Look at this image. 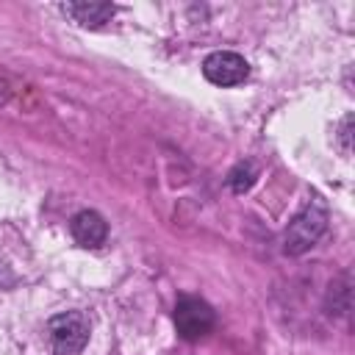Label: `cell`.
Wrapping results in <instances>:
<instances>
[{"label":"cell","instance_id":"cell-1","mask_svg":"<svg viewBox=\"0 0 355 355\" xmlns=\"http://www.w3.org/2000/svg\"><path fill=\"white\" fill-rule=\"evenodd\" d=\"M327 230V208L319 197H313L291 222L286 230V252L291 255H302L305 250H311L322 233Z\"/></svg>","mask_w":355,"mask_h":355},{"label":"cell","instance_id":"cell-2","mask_svg":"<svg viewBox=\"0 0 355 355\" xmlns=\"http://www.w3.org/2000/svg\"><path fill=\"white\" fill-rule=\"evenodd\" d=\"M47 341L53 355H78L89 341V322L78 311L58 313L47 322Z\"/></svg>","mask_w":355,"mask_h":355},{"label":"cell","instance_id":"cell-3","mask_svg":"<svg viewBox=\"0 0 355 355\" xmlns=\"http://www.w3.org/2000/svg\"><path fill=\"white\" fill-rule=\"evenodd\" d=\"M175 327L180 338L197 341L211 333L214 327V308L200 297H183L175 305Z\"/></svg>","mask_w":355,"mask_h":355},{"label":"cell","instance_id":"cell-4","mask_svg":"<svg viewBox=\"0 0 355 355\" xmlns=\"http://www.w3.org/2000/svg\"><path fill=\"white\" fill-rule=\"evenodd\" d=\"M202 75H205L214 86H239L241 80H247L250 64H247L239 53L219 50V53H211V55L202 61Z\"/></svg>","mask_w":355,"mask_h":355},{"label":"cell","instance_id":"cell-5","mask_svg":"<svg viewBox=\"0 0 355 355\" xmlns=\"http://www.w3.org/2000/svg\"><path fill=\"white\" fill-rule=\"evenodd\" d=\"M69 230H72V239L80 247H86V250L100 247L105 241V236H108V225H105V219L97 211H80V214H75L72 222H69Z\"/></svg>","mask_w":355,"mask_h":355},{"label":"cell","instance_id":"cell-6","mask_svg":"<svg viewBox=\"0 0 355 355\" xmlns=\"http://www.w3.org/2000/svg\"><path fill=\"white\" fill-rule=\"evenodd\" d=\"M61 11L83 28H100L114 17L116 8L111 3H61Z\"/></svg>","mask_w":355,"mask_h":355},{"label":"cell","instance_id":"cell-7","mask_svg":"<svg viewBox=\"0 0 355 355\" xmlns=\"http://www.w3.org/2000/svg\"><path fill=\"white\" fill-rule=\"evenodd\" d=\"M255 166L250 164V161H241V164H236L233 166V172L227 175V183H230V189L236 191V194H244L252 183H255Z\"/></svg>","mask_w":355,"mask_h":355},{"label":"cell","instance_id":"cell-8","mask_svg":"<svg viewBox=\"0 0 355 355\" xmlns=\"http://www.w3.org/2000/svg\"><path fill=\"white\" fill-rule=\"evenodd\" d=\"M349 128H352V116H344V122H341V130H338V139H341V150H344V155H349Z\"/></svg>","mask_w":355,"mask_h":355}]
</instances>
